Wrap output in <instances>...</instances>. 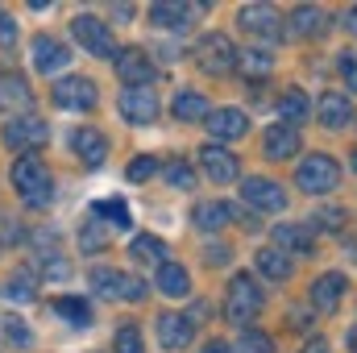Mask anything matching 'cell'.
<instances>
[{"instance_id": "obj_1", "label": "cell", "mask_w": 357, "mask_h": 353, "mask_svg": "<svg viewBox=\"0 0 357 353\" xmlns=\"http://www.w3.org/2000/svg\"><path fill=\"white\" fill-rule=\"evenodd\" d=\"M258 312H262V291H258V283H254L250 274H233V283H229V291H225V316H229L233 324L250 329V324L258 320Z\"/></svg>"}, {"instance_id": "obj_2", "label": "cell", "mask_w": 357, "mask_h": 353, "mask_svg": "<svg viewBox=\"0 0 357 353\" xmlns=\"http://www.w3.org/2000/svg\"><path fill=\"white\" fill-rule=\"evenodd\" d=\"M13 187L21 191V200L29 204V208H42V204H50V171L33 158V154H25V158H17L13 163Z\"/></svg>"}, {"instance_id": "obj_3", "label": "cell", "mask_w": 357, "mask_h": 353, "mask_svg": "<svg viewBox=\"0 0 357 353\" xmlns=\"http://www.w3.org/2000/svg\"><path fill=\"white\" fill-rule=\"evenodd\" d=\"M295 183H299V191H307V195H328V191H337V183H341V167H337V158H328V154H312V158H303V163L295 167Z\"/></svg>"}, {"instance_id": "obj_4", "label": "cell", "mask_w": 357, "mask_h": 353, "mask_svg": "<svg viewBox=\"0 0 357 353\" xmlns=\"http://www.w3.org/2000/svg\"><path fill=\"white\" fill-rule=\"evenodd\" d=\"M91 287H96L104 299H125V303H142V299H146V283H142V278L121 274V270H108V266H96V270H91Z\"/></svg>"}, {"instance_id": "obj_5", "label": "cell", "mask_w": 357, "mask_h": 353, "mask_svg": "<svg viewBox=\"0 0 357 353\" xmlns=\"http://www.w3.org/2000/svg\"><path fill=\"white\" fill-rule=\"evenodd\" d=\"M237 46L225 38V33H208V38H199V46H195V59H199V67L208 71V75H229V71H237Z\"/></svg>"}, {"instance_id": "obj_6", "label": "cell", "mask_w": 357, "mask_h": 353, "mask_svg": "<svg viewBox=\"0 0 357 353\" xmlns=\"http://www.w3.org/2000/svg\"><path fill=\"white\" fill-rule=\"evenodd\" d=\"M71 33H75V42L96 54V59H116V46H112V29L100 21V17H91V13H79L75 21H71Z\"/></svg>"}, {"instance_id": "obj_7", "label": "cell", "mask_w": 357, "mask_h": 353, "mask_svg": "<svg viewBox=\"0 0 357 353\" xmlns=\"http://www.w3.org/2000/svg\"><path fill=\"white\" fill-rule=\"evenodd\" d=\"M50 96H54V104L67 108V112H88V108H96V100H100V91H96V84H91L88 75H67V80H59V84L50 88Z\"/></svg>"}, {"instance_id": "obj_8", "label": "cell", "mask_w": 357, "mask_h": 353, "mask_svg": "<svg viewBox=\"0 0 357 353\" xmlns=\"http://www.w3.org/2000/svg\"><path fill=\"white\" fill-rule=\"evenodd\" d=\"M241 200L258 212H282L287 208V191L266 175H245L241 179Z\"/></svg>"}, {"instance_id": "obj_9", "label": "cell", "mask_w": 357, "mask_h": 353, "mask_svg": "<svg viewBox=\"0 0 357 353\" xmlns=\"http://www.w3.org/2000/svg\"><path fill=\"white\" fill-rule=\"evenodd\" d=\"M112 67H116V75L125 80V88H150V84H154V63H150V54L137 50V46L116 50Z\"/></svg>"}, {"instance_id": "obj_10", "label": "cell", "mask_w": 357, "mask_h": 353, "mask_svg": "<svg viewBox=\"0 0 357 353\" xmlns=\"http://www.w3.org/2000/svg\"><path fill=\"white\" fill-rule=\"evenodd\" d=\"M46 137H50V129H46V121H38V117H13V121L4 125V146H8V150H21V154H33Z\"/></svg>"}, {"instance_id": "obj_11", "label": "cell", "mask_w": 357, "mask_h": 353, "mask_svg": "<svg viewBox=\"0 0 357 353\" xmlns=\"http://www.w3.org/2000/svg\"><path fill=\"white\" fill-rule=\"evenodd\" d=\"M158 112H162L158 91H150V88H125L121 91V117L129 125H154Z\"/></svg>"}, {"instance_id": "obj_12", "label": "cell", "mask_w": 357, "mask_h": 353, "mask_svg": "<svg viewBox=\"0 0 357 353\" xmlns=\"http://www.w3.org/2000/svg\"><path fill=\"white\" fill-rule=\"evenodd\" d=\"M199 167H204V175L212 179V183H233V179L241 175L237 154L225 150V146H216V142H208V146L199 150Z\"/></svg>"}, {"instance_id": "obj_13", "label": "cell", "mask_w": 357, "mask_h": 353, "mask_svg": "<svg viewBox=\"0 0 357 353\" xmlns=\"http://www.w3.org/2000/svg\"><path fill=\"white\" fill-rule=\"evenodd\" d=\"M29 54H33V71H42V75H54V71H63L71 63V50L59 38H50V33H38Z\"/></svg>"}, {"instance_id": "obj_14", "label": "cell", "mask_w": 357, "mask_h": 353, "mask_svg": "<svg viewBox=\"0 0 357 353\" xmlns=\"http://www.w3.org/2000/svg\"><path fill=\"white\" fill-rule=\"evenodd\" d=\"M204 13V4H178V0H158V4H150V25H158V29H187L191 25V17H199Z\"/></svg>"}, {"instance_id": "obj_15", "label": "cell", "mask_w": 357, "mask_h": 353, "mask_svg": "<svg viewBox=\"0 0 357 353\" xmlns=\"http://www.w3.org/2000/svg\"><path fill=\"white\" fill-rule=\"evenodd\" d=\"M237 25L245 29V33H254V38H262V42H278V17H274V8L270 4H245L241 13H237Z\"/></svg>"}, {"instance_id": "obj_16", "label": "cell", "mask_w": 357, "mask_h": 353, "mask_svg": "<svg viewBox=\"0 0 357 353\" xmlns=\"http://www.w3.org/2000/svg\"><path fill=\"white\" fill-rule=\"evenodd\" d=\"M245 129H250V117L241 108H212L208 112L212 142H237V137H245Z\"/></svg>"}, {"instance_id": "obj_17", "label": "cell", "mask_w": 357, "mask_h": 353, "mask_svg": "<svg viewBox=\"0 0 357 353\" xmlns=\"http://www.w3.org/2000/svg\"><path fill=\"white\" fill-rule=\"evenodd\" d=\"M316 117H320L324 129H345L354 121V100L345 91H324L320 104H316Z\"/></svg>"}, {"instance_id": "obj_18", "label": "cell", "mask_w": 357, "mask_h": 353, "mask_svg": "<svg viewBox=\"0 0 357 353\" xmlns=\"http://www.w3.org/2000/svg\"><path fill=\"white\" fill-rule=\"evenodd\" d=\"M191 220H195V229H204V233H220L225 225L237 220V208L225 204V200H204V204H195Z\"/></svg>"}, {"instance_id": "obj_19", "label": "cell", "mask_w": 357, "mask_h": 353, "mask_svg": "<svg viewBox=\"0 0 357 353\" xmlns=\"http://www.w3.org/2000/svg\"><path fill=\"white\" fill-rule=\"evenodd\" d=\"M29 104H33V91L25 84V75L0 71V112H25Z\"/></svg>"}, {"instance_id": "obj_20", "label": "cell", "mask_w": 357, "mask_h": 353, "mask_svg": "<svg viewBox=\"0 0 357 353\" xmlns=\"http://www.w3.org/2000/svg\"><path fill=\"white\" fill-rule=\"evenodd\" d=\"M345 274H337V270H328V274H320L316 283H312V308H320V312H337L341 308V295H345Z\"/></svg>"}, {"instance_id": "obj_21", "label": "cell", "mask_w": 357, "mask_h": 353, "mask_svg": "<svg viewBox=\"0 0 357 353\" xmlns=\"http://www.w3.org/2000/svg\"><path fill=\"white\" fill-rule=\"evenodd\" d=\"M191 337H195V324L187 316H175V312L158 316V341H162V350H187Z\"/></svg>"}, {"instance_id": "obj_22", "label": "cell", "mask_w": 357, "mask_h": 353, "mask_svg": "<svg viewBox=\"0 0 357 353\" xmlns=\"http://www.w3.org/2000/svg\"><path fill=\"white\" fill-rule=\"evenodd\" d=\"M299 129H291V125H270L266 137H262V150H266V158H295L299 154Z\"/></svg>"}, {"instance_id": "obj_23", "label": "cell", "mask_w": 357, "mask_h": 353, "mask_svg": "<svg viewBox=\"0 0 357 353\" xmlns=\"http://www.w3.org/2000/svg\"><path fill=\"white\" fill-rule=\"evenodd\" d=\"M274 250L291 254H312V225H274Z\"/></svg>"}, {"instance_id": "obj_24", "label": "cell", "mask_w": 357, "mask_h": 353, "mask_svg": "<svg viewBox=\"0 0 357 353\" xmlns=\"http://www.w3.org/2000/svg\"><path fill=\"white\" fill-rule=\"evenodd\" d=\"M71 150L84 158V167H91V171L108 158V142H104V133H100V129H79V133L71 137Z\"/></svg>"}, {"instance_id": "obj_25", "label": "cell", "mask_w": 357, "mask_h": 353, "mask_svg": "<svg viewBox=\"0 0 357 353\" xmlns=\"http://www.w3.org/2000/svg\"><path fill=\"white\" fill-rule=\"evenodd\" d=\"M307 117H312V100H307L303 88H287L278 96V121H282V125L295 129V125H303Z\"/></svg>"}, {"instance_id": "obj_26", "label": "cell", "mask_w": 357, "mask_h": 353, "mask_svg": "<svg viewBox=\"0 0 357 353\" xmlns=\"http://www.w3.org/2000/svg\"><path fill=\"white\" fill-rule=\"evenodd\" d=\"M287 25H291L295 38H320V33L328 29V17H324V8H316V4H299Z\"/></svg>"}, {"instance_id": "obj_27", "label": "cell", "mask_w": 357, "mask_h": 353, "mask_svg": "<svg viewBox=\"0 0 357 353\" xmlns=\"http://www.w3.org/2000/svg\"><path fill=\"white\" fill-rule=\"evenodd\" d=\"M158 291H162L167 299H187V295H191V274L178 262H167L158 270Z\"/></svg>"}, {"instance_id": "obj_28", "label": "cell", "mask_w": 357, "mask_h": 353, "mask_svg": "<svg viewBox=\"0 0 357 353\" xmlns=\"http://www.w3.org/2000/svg\"><path fill=\"white\" fill-rule=\"evenodd\" d=\"M171 112H175V121H208V100L199 96V91H191V88H183L175 96V104H171Z\"/></svg>"}, {"instance_id": "obj_29", "label": "cell", "mask_w": 357, "mask_h": 353, "mask_svg": "<svg viewBox=\"0 0 357 353\" xmlns=\"http://www.w3.org/2000/svg\"><path fill=\"white\" fill-rule=\"evenodd\" d=\"M129 254H133V262H142V266H158V270H162V258H167V246H162V241H158V237H150V233H146V237H133V241H129Z\"/></svg>"}, {"instance_id": "obj_30", "label": "cell", "mask_w": 357, "mask_h": 353, "mask_svg": "<svg viewBox=\"0 0 357 353\" xmlns=\"http://www.w3.org/2000/svg\"><path fill=\"white\" fill-rule=\"evenodd\" d=\"M254 262H258V270L266 274L270 283H287V278H291V270H295V266H291V258H287L282 250H274V246H270V250H262Z\"/></svg>"}, {"instance_id": "obj_31", "label": "cell", "mask_w": 357, "mask_h": 353, "mask_svg": "<svg viewBox=\"0 0 357 353\" xmlns=\"http://www.w3.org/2000/svg\"><path fill=\"white\" fill-rule=\"evenodd\" d=\"M237 71L245 80H266L274 71V59H270V50H241L237 54Z\"/></svg>"}, {"instance_id": "obj_32", "label": "cell", "mask_w": 357, "mask_h": 353, "mask_svg": "<svg viewBox=\"0 0 357 353\" xmlns=\"http://www.w3.org/2000/svg\"><path fill=\"white\" fill-rule=\"evenodd\" d=\"M108 229H112V225H100V220L79 225V250H84V254H100V250L108 246V237H112Z\"/></svg>"}, {"instance_id": "obj_33", "label": "cell", "mask_w": 357, "mask_h": 353, "mask_svg": "<svg viewBox=\"0 0 357 353\" xmlns=\"http://www.w3.org/2000/svg\"><path fill=\"white\" fill-rule=\"evenodd\" d=\"M54 312H59V316H67L75 329H88V324H91V308L84 303V299H71V295H63V299H54Z\"/></svg>"}, {"instance_id": "obj_34", "label": "cell", "mask_w": 357, "mask_h": 353, "mask_svg": "<svg viewBox=\"0 0 357 353\" xmlns=\"http://www.w3.org/2000/svg\"><path fill=\"white\" fill-rule=\"evenodd\" d=\"M96 216L112 220V229H129V225H133V216H129L125 200H100V204H96Z\"/></svg>"}, {"instance_id": "obj_35", "label": "cell", "mask_w": 357, "mask_h": 353, "mask_svg": "<svg viewBox=\"0 0 357 353\" xmlns=\"http://www.w3.org/2000/svg\"><path fill=\"white\" fill-rule=\"evenodd\" d=\"M233 353H274V341H270L266 333H258V329H241Z\"/></svg>"}, {"instance_id": "obj_36", "label": "cell", "mask_w": 357, "mask_h": 353, "mask_svg": "<svg viewBox=\"0 0 357 353\" xmlns=\"http://www.w3.org/2000/svg\"><path fill=\"white\" fill-rule=\"evenodd\" d=\"M4 295H8V299H17V303H29V299H33V274H29V270H17V274L8 278Z\"/></svg>"}, {"instance_id": "obj_37", "label": "cell", "mask_w": 357, "mask_h": 353, "mask_svg": "<svg viewBox=\"0 0 357 353\" xmlns=\"http://www.w3.org/2000/svg\"><path fill=\"white\" fill-rule=\"evenodd\" d=\"M112 350L116 353H146V345H142V333L133 324H121L116 337H112Z\"/></svg>"}, {"instance_id": "obj_38", "label": "cell", "mask_w": 357, "mask_h": 353, "mask_svg": "<svg viewBox=\"0 0 357 353\" xmlns=\"http://www.w3.org/2000/svg\"><path fill=\"white\" fill-rule=\"evenodd\" d=\"M162 175H167L171 187H183V191H191V187H195V171H191L183 158H178V163H167V167H162Z\"/></svg>"}, {"instance_id": "obj_39", "label": "cell", "mask_w": 357, "mask_h": 353, "mask_svg": "<svg viewBox=\"0 0 357 353\" xmlns=\"http://www.w3.org/2000/svg\"><path fill=\"white\" fill-rule=\"evenodd\" d=\"M158 175V158L154 154H137L133 163H129V183H146V179Z\"/></svg>"}, {"instance_id": "obj_40", "label": "cell", "mask_w": 357, "mask_h": 353, "mask_svg": "<svg viewBox=\"0 0 357 353\" xmlns=\"http://www.w3.org/2000/svg\"><path fill=\"white\" fill-rule=\"evenodd\" d=\"M337 67H341V75H345V88L357 96V50H341V54H337Z\"/></svg>"}, {"instance_id": "obj_41", "label": "cell", "mask_w": 357, "mask_h": 353, "mask_svg": "<svg viewBox=\"0 0 357 353\" xmlns=\"http://www.w3.org/2000/svg\"><path fill=\"white\" fill-rule=\"evenodd\" d=\"M4 337H8L13 345H21V350L33 341V337H29V329H25V320H17V316H8V320H4Z\"/></svg>"}, {"instance_id": "obj_42", "label": "cell", "mask_w": 357, "mask_h": 353, "mask_svg": "<svg viewBox=\"0 0 357 353\" xmlns=\"http://www.w3.org/2000/svg\"><path fill=\"white\" fill-rule=\"evenodd\" d=\"M229 258H233V250H229V246H220V241L204 250V262H208V266H229Z\"/></svg>"}, {"instance_id": "obj_43", "label": "cell", "mask_w": 357, "mask_h": 353, "mask_svg": "<svg viewBox=\"0 0 357 353\" xmlns=\"http://www.w3.org/2000/svg\"><path fill=\"white\" fill-rule=\"evenodd\" d=\"M67 270H71V266L63 262L59 254H50V262H42V274H46V278H67Z\"/></svg>"}, {"instance_id": "obj_44", "label": "cell", "mask_w": 357, "mask_h": 353, "mask_svg": "<svg viewBox=\"0 0 357 353\" xmlns=\"http://www.w3.org/2000/svg\"><path fill=\"white\" fill-rule=\"evenodd\" d=\"M17 42V25H13V17L0 8V46H13Z\"/></svg>"}, {"instance_id": "obj_45", "label": "cell", "mask_w": 357, "mask_h": 353, "mask_svg": "<svg viewBox=\"0 0 357 353\" xmlns=\"http://www.w3.org/2000/svg\"><path fill=\"white\" fill-rule=\"evenodd\" d=\"M299 353H333V350H328V341H324V337H312V341H307Z\"/></svg>"}, {"instance_id": "obj_46", "label": "cell", "mask_w": 357, "mask_h": 353, "mask_svg": "<svg viewBox=\"0 0 357 353\" xmlns=\"http://www.w3.org/2000/svg\"><path fill=\"white\" fill-rule=\"evenodd\" d=\"M112 17H116V21H129V17H133V4H116Z\"/></svg>"}, {"instance_id": "obj_47", "label": "cell", "mask_w": 357, "mask_h": 353, "mask_svg": "<svg viewBox=\"0 0 357 353\" xmlns=\"http://www.w3.org/2000/svg\"><path fill=\"white\" fill-rule=\"evenodd\" d=\"M345 29H349V33L357 38V4L349 8V13H345Z\"/></svg>"}, {"instance_id": "obj_48", "label": "cell", "mask_w": 357, "mask_h": 353, "mask_svg": "<svg viewBox=\"0 0 357 353\" xmlns=\"http://www.w3.org/2000/svg\"><path fill=\"white\" fill-rule=\"evenodd\" d=\"M204 353H233V350H229L225 341H208V345H204Z\"/></svg>"}, {"instance_id": "obj_49", "label": "cell", "mask_w": 357, "mask_h": 353, "mask_svg": "<svg viewBox=\"0 0 357 353\" xmlns=\"http://www.w3.org/2000/svg\"><path fill=\"white\" fill-rule=\"evenodd\" d=\"M345 341H349V353H357V329H349V337H345Z\"/></svg>"}, {"instance_id": "obj_50", "label": "cell", "mask_w": 357, "mask_h": 353, "mask_svg": "<svg viewBox=\"0 0 357 353\" xmlns=\"http://www.w3.org/2000/svg\"><path fill=\"white\" fill-rule=\"evenodd\" d=\"M349 163H354V171H357V150H354V154H349Z\"/></svg>"}]
</instances>
